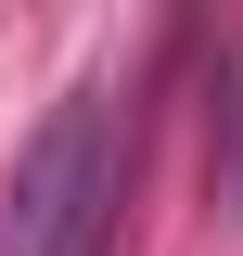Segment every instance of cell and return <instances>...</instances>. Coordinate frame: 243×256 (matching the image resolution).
Here are the masks:
<instances>
[{
    "label": "cell",
    "instance_id": "6da1fadb",
    "mask_svg": "<svg viewBox=\"0 0 243 256\" xmlns=\"http://www.w3.org/2000/svg\"><path fill=\"white\" fill-rule=\"evenodd\" d=\"M128 154H141V102H128L116 77H77V90L38 116V141L13 154V192H0V256H116Z\"/></svg>",
    "mask_w": 243,
    "mask_h": 256
}]
</instances>
